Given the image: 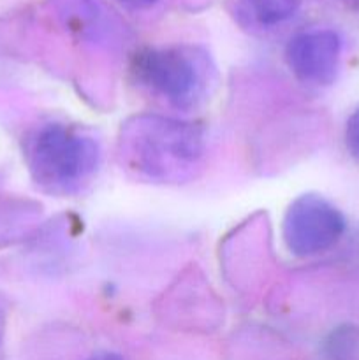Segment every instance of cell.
Wrapping results in <instances>:
<instances>
[{
	"label": "cell",
	"mask_w": 359,
	"mask_h": 360,
	"mask_svg": "<svg viewBox=\"0 0 359 360\" xmlns=\"http://www.w3.org/2000/svg\"><path fill=\"white\" fill-rule=\"evenodd\" d=\"M345 143H347L348 151L354 158L359 160V109L351 116L345 129Z\"/></svg>",
	"instance_id": "obj_8"
},
{
	"label": "cell",
	"mask_w": 359,
	"mask_h": 360,
	"mask_svg": "<svg viewBox=\"0 0 359 360\" xmlns=\"http://www.w3.org/2000/svg\"><path fill=\"white\" fill-rule=\"evenodd\" d=\"M338 2L345 4L347 7H359V0H338Z\"/></svg>",
	"instance_id": "obj_11"
},
{
	"label": "cell",
	"mask_w": 359,
	"mask_h": 360,
	"mask_svg": "<svg viewBox=\"0 0 359 360\" xmlns=\"http://www.w3.org/2000/svg\"><path fill=\"white\" fill-rule=\"evenodd\" d=\"M62 27L90 44L116 48L127 42L125 23L102 0H49Z\"/></svg>",
	"instance_id": "obj_6"
},
{
	"label": "cell",
	"mask_w": 359,
	"mask_h": 360,
	"mask_svg": "<svg viewBox=\"0 0 359 360\" xmlns=\"http://www.w3.org/2000/svg\"><path fill=\"white\" fill-rule=\"evenodd\" d=\"M88 360H123V357H120V355L116 354H111V352H101V354L92 355Z\"/></svg>",
	"instance_id": "obj_10"
},
{
	"label": "cell",
	"mask_w": 359,
	"mask_h": 360,
	"mask_svg": "<svg viewBox=\"0 0 359 360\" xmlns=\"http://www.w3.org/2000/svg\"><path fill=\"white\" fill-rule=\"evenodd\" d=\"M341 58V39L334 30L319 28L296 34L285 48L291 72L301 83L326 86L334 81Z\"/></svg>",
	"instance_id": "obj_5"
},
{
	"label": "cell",
	"mask_w": 359,
	"mask_h": 360,
	"mask_svg": "<svg viewBox=\"0 0 359 360\" xmlns=\"http://www.w3.org/2000/svg\"><path fill=\"white\" fill-rule=\"evenodd\" d=\"M303 0H243L250 18L264 28L277 27L296 14Z\"/></svg>",
	"instance_id": "obj_7"
},
{
	"label": "cell",
	"mask_w": 359,
	"mask_h": 360,
	"mask_svg": "<svg viewBox=\"0 0 359 360\" xmlns=\"http://www.w3.org/2000/svg\"><path fill=\"white\" fill-rule=\"evenodd\" d=\"M206 143V130L201 123L136 115L120 130L118 158L137 178L164 185L183 183L203 169Z\"/></svg>",
	"instance_id": "obj_1"
},
{
	"label": "cell",
	"mask_w": 359,
	"mask_h": 360,
	"mask_svg": "<svg viewBox=\"0 0 359 360\" xmlns=\"http://www.w3.org/2000/svg\"><path fill=\"white\" fill-rule=\"evenodd\" d=\"M345 232V218L336 206L315 193H305L289 204L282 236L296 257H315L333 248Z\"/></svg>",
	"instance_id": "obj_4"
},
{
	"label": "cell",
	"mask_w": 359,
	"mask_h": 360,
	"mask_svg": "<svg viewBox=\"0 0 359 360\" xmlns=\"http://www.w3.org/2000/svg\"><path fill=\"white\" fill-rule=\"evenodd\" d=\"M132 72L144 88L182 111L206 98L213 69L204 51L194 46L144 48L132 60Z\"/></svg>",
	"instance_id": "obj_3"
},
{
	"label": "cell",
	"mask_w": 359,
	"mask_h": 360,
	"mask_svg": "<svg viewBox=\"0 0 359 360\" xmlns=\"http://www.w3.org/2000/svg\"><path fill=\"white\" fill-rule=\"evenodd\" d=\"M116 2L127 7H134V9H143V7L153 6L157 0H116Z\"/></svg>",
	"instance_id": "obj_9"
},
{
	"label": "cell",
	"mask_w": 359,
	"mask_h": 360,
	"mask_svg": "<svg viewBox=\"0 0 359 360\" xmlns=\"http://www.w3.org/2000/svg\"><path fill=\"white\" fill-rule=\"evenodd\" d=\"M27 164L34 181L53 195L81 192L101 164L99 141L77 125L51 122L32 132Z\"/></svg>",
	"instance_id": "obj_2"
}]
</instances>
